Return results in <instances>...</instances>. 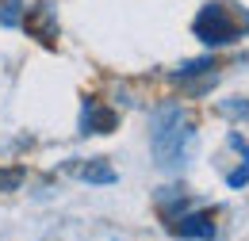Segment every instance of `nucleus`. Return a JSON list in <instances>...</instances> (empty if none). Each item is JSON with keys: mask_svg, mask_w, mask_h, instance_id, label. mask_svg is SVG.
Masks as SVG:
<instances>
[{"mask_svg": "<svg viewBox=\"0 0 249 241\" xmlns=\"http://www.w3.org/2000/svg\"><path fill=\"white\" fill-rule=\"evenodd\" d=\"M23 27H27L31 38L54 46V38H58V16H54L50 4H35V8H23Z\"/></svg>", "mask_w": 249, "mask_h": 241, "instance_id": "obj_5", "label": "nucleus"}, {"mask_svg": "<svg viewBox=\"0 0 249 241\" xmlns=\"http://www.w3.org/2000/svg\"><path fill=\"white\" fill-rule=\"evenodd\" d=\"M0 23H4V27L23 23V8H19V4H4V8H0Z\"/></svg>", "mask_w": 249, "mask_h": 241, "instance_id": "obj_10", "label": "nucleus"}, {"mask_svg": "<svg viewBox=\"0 0 249 241\" xmlns=\"http://www.w3.org/2000/svg\"><path fill=\"white\" fill-rule=\"evenodd\" d=\"M27 180V172L23 169H0V195H8V191H19V184Z\"/></svg>", "mask_w": 249, "mask_h": 241, "instance_id": "obj_8", "label": "nucleus"}, {"mask_svg": "<svg viewBox=\"0 0 249 241\" xmlns=\"http://www.w3.org/2000/svg\"><path fill=\"white\" fill-rule=\"evenodd\" d=\"M119 126V111L107 107L104 100H85L81 107V134H111Z\"/></svg>", "mask_w": 249, "mask_h": 241, "instance_id": "obj_4", "label": "nucleus"}, {"mask_svg": "<svg viewBox=\"0 0 249 241\" xmlns=\"http://www.w3.org/2000/svg\"><path fill=\"white\" fill-rule=\"evenodd\" d=\"M215 69H218L215 58H196V61L177 65V69H173V81H177V85H184L188 96H203V92H211V85L218 81Z\"/></svg>", "mask_w": 249, "mask_h": 241, "instance_id": "obj_3", "label": "nucleus"}, {"mask_svg": "<svg viewBox=\"0 0 249 241\" xmlns=\"http://www.w3.org/2000/svg\"><path fill=\"white\" fill-rule=\"evenodd\" d=\"M65 172H69V176H77L81 184H104V188L119 180V172H115L104 157H89V161H85V157H73V161L65 165Z\"/></svg>", "mask_w": 249, "mask_h": 241, "instance_id": "obj_6", "label": "nucleus"}, {"mask_svg": "<svg viewBox=\"0 0 249 241\" xmlns=\"http://www.w3.org/2000/svg\"><path fill=\"white\" fill-rule=\"evenodd\" d=\"M226 150L238 153V169L226 172V188H246L249 184V142L238 130H230V134H226Z\"/></svg>", "mask_w": 249, "mask_h": 241, "instance_id": "obj_7", "label": "nucleus"}, {"mask_svg": "<svg viewBox=\"0 0 249 241\" xmlns=\"http://www.w3.org/2000/svg\"><path fill=\"white\" fill-rule=\"evenodd\" d=\"M246 31H249V12H234V4H203L192 19V34L211 50L246 38Z\"/></svg>", "mask_w": 249, "mask_h": 241, "instance_id": "obj_2", "label": "nucleus"}, {"mask_svg": "<svg viewBox=\"0 0 249 241\" xmlns=\"http://www.w3.org/2000/svg\"><path fill=\"white\" fill-rule=\"evenodd\" d=\"M218 111L230 115V119H249V100L246 96H234L230 103H218Z\"/></svg>", "mask_w": 249, "mask_h": 241, "instance_id": "obj_9", "label": "nucleus"}, {"mask_svg": "<svg viewBox=\"0 0 249 241\" xmlns=\"http://www.w3.org/2000/svg\"><path fill=\"white\" fill-rule=\"evenodd\" d=\"M196 146V119L180 103H161L150 122V150H154L157 169L173 172L188 161V153Z\"/></svg>", "mask_w": 249, "mask_h": 241, "instance_id": "obj_1", "label": "nucleus"}]
</instances>
